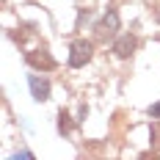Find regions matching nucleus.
I'll return each instance as SVG.
<instances>
[{"label": "nucleus", "mask_w": 160, "mask_h": 160, "mask_svg": "<svg viewBox=\"0 0 160 160\" xmlns=\"http://www.w3.org/2000/svg\"><path fill=\"white\" fill-rule=\"evenodd\" d=\"M149 116H152V119H160V102H155V105L149 108Z\"/></svg>", "instance_id": "obj_7"}, {"label": "nucleus", "mask_w": 160, "mask_h": 160, "mask_svg": "<svg viewBox=\"0 0 160 160\" xmlns=\"http://www.w3.org/2000/svg\"><path fill=\"white\" fill-rule=\"evenodd\" d=\"M138 47V39L132 36V33H124V36H119L116 42H113V52H116V58H130L132 52Z\"/></svg>", "instance_id": "obj_5"}, {"label": "nucleus", "mask_w": 160, "mask_h": 160, "mask_svg": "<svg viewBox=\"0 0 160 160\" xmlns=\"http://www.w3.org/2000/svg\"><path fill=\"white\" fill-rule=\"evenodd\" d=\"M25 61H28L33 69H42V72L55 69V58L50 55L47 50H31V52H25Z\"/></svg>", "instance_id": "obj_3"}, {"label": "nucleus", "mask_w": 160, "mask_h": 160, "mask_svg": "<svg viewBox=\"0 0 160 160\" xmlns=\"http://www.w3.org/2000/svg\"><path fill=\"white\" fill-rule=\"evenodd\" d=\"M58 132H61V135H69V132H72V116L66 111L58 113Z\"/></svg>", "instance_id": "obj_6"}, {"label": "nucleus", "mask_w": 160, "mask_h": 160, "mask_svg": "<svg viewBox=\"0 0 160 160\" xmlns=\"http://www.w3.org/2000/svg\"><path fill=\"white\" fill-rule=\"evenodd\" d=\"M28 86H31V94L36 102H47L50 99V80L42 78V75H31L28 78Z\"/></svg>", "instance_id": "obj_4"}, {"label": "nucleus", "mask_w": 160, "mask_h": 160, "mask_svg": "<svg viewBox=\"0 0 160 160\" xmlns=\"http://www.w3.org/2000/svg\"><path fill=\"white\" fill-rule=\"evenodd\" d=\"M116 33H119V14L116 11H105L102 19L94 25V39L97 42H108V39H116Z\"/></svg>", "instance_id": "obj_2"}, {"label": "nucleus", "mask_w": 160, "mask_h": 160, "mask_svg": "<svg viewBox=\"0 0 160 160\" xmlns=\"http://www.w3.org/2000/svg\"><path fill=\"white\" fill-rule=\"evenodd\" d=\"M14 158L19 160V158H33V155H31V152H28V149H19V152H14Z\"/></svg>", "instance_id": "obj_8"}, {"label": "nucleus", "mask_w": 160, "mask_h": 160, "mask_svg": "<svg viewBox=\"0 0 160 160\" xmlns=\"http://www.w3.org/2000/svg\"><path fill=\"white\" fill-rule=\"evenodd\" d=\"M91 55H94V44L88 39H75L72 47H69V66L80 69V66H86L91 61Z\"/></svg>", "instance_id": "obj_1"}]
</instances>
